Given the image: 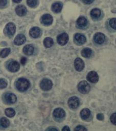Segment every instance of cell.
<instances>
[{
    "label": "cell",
    "instance_id": "6da1fadb",
    "mask_svg": "<svg viewBox=\"0 0 116 131\" xmlns=\"http://www.w3.org/2000/svg\"><path fill=\"white\" fill-rule=\"evenodd\" d=\"M30 86V83L29 81L25 78H20L18 79L16 83H15L17 89L20 92H24L28 90Z\"/></svg>",
    "mask_w": 116,
    "mask_h": 131
},
{
    "label": "cell",
    "instance_id": "7a4b0ae2",
    "mask_svg": "<svg viewBox=\"0 0 116 131\" xmlns=\"http://www.w3.org/2000/svg\"><path fill=\"white\" fill-rule=\"evenodd\" d=\"M91 89L90 86L86 81H82L79 83L78 90L80 93L82 94H87L90 92Z\"/></svg>",
    "mask_w": 116,
    "mask_h": 131
},
{
    "label": "cell",
    "instance_id": "3957f363",
    "mask_svg": "<svg viewBox=\"0 0 116 131\" xmlns=\"http://www.w3.org/2000/svg\"><path fill=\"white\" fill-rule=\"evenodd\" d=\"M53 87L52 81L48 79H43L40 82V87L42 90L48 91L51 90Z\"/></svg>",
    "mask_w": 116,
    "mask_h": 131
},
{
    "label": "cell",
    "instance_id": "277c9868",
    "mask_svg": "<svg viewBox=\"0 0 116 131\" xmlns=\"http://www.w3.org/2000/svg\"><path fill=\"white\" fill-rule=\"evenodd\" d=\"M5 32L7 35L13 36L16 31V26L13 23H9L6 25L5 27Z\"/></svg>",
    "mask_w": 116,
    "mask_h": 131
},
{
    "label": "cell",
    "instance_id": "5b68a950",
    "mask_svg": "<svg viewBox=\"0 0 116 131\" xmlns=\"http://www.w3.org/2000/svg\"><path fill=\"white\" fill-rule=\"evenodd\" d=\"M79 99L77 97H71L68 101V105L70 108L75 109L78 107L79 105Z\"/></svg>",
    "mask_w": 116,
    "mask_h": 131
},
{
    "label": "cell",
    "instance_id": "8992f818",
    "mask_svg": "<svg viewBox=\"0 0 116 131\" xmlns=\"http://www.w3.org/2000/svg\"><path fill=\"white\" fill-rule=\"evenodd\" d=\"M7 69L10 72H16L20 69V64H19L18 61L13 60L8 64Z\"/></svg>",
    "mask_w": 116,
    "mask_h": 131
},
{
    "label": "cell",
    "instance_id": "52a82bcc",
    "mask_svg": "<svg viewBox=\"0 0 116 131\" xmlns=\"http://www.w3.org/2000/svg\"><path fill=\"white\" fill-rule=\"evenodd\" d=\"M87 79L88 81H89L91 83H96L99 81L98 74L95 71H91L88 74L87 76Z\"/></svg>",
    "mask_w": 116,
    "mask_h": 131
},
{
    "label": "cell",
    "instance_id": "ba28073f",
    "mask_svg": "<svg viewBox=\"0 0 116 131\" xmlns=\"http://www.w3.org/2000/svg\"><path fill=\"white\" fill-rule=\"evenodd\" d=\"M68 41V36L66 33H62L58 35L57 37V42L61 46H64L66 44Z\"/></svg>",
    "mask_w": 116,
    "mask_h": 131
},
{
    "label": "cell",
    "instance_id": "9c48e42d",
    "mask_svg": "<svg viewBox=\"0 0 116 131\" xmlns=\"http://www.w3.org/2000/svg\"><path fill=\"white\" fill-rule=\"evenodd\" d=\"M105 35L102 33L98 32L96 33L94 36V40L96 43L101 45L104 43L105 41Z\"/></svg>",
    "mask_w": 116,
    "mask_h": 131
},
{
    "label": "cell",
    "instance_id": "30bf717a",
    "mask_svg": "<svg viewBox=\"0 0 116 131\" xmlns=\"http://www.w3.org/2000/svg\"><path fill=\"white\" fill-rule=\"evenodd\" d=\"M53 21V18L51 15L49 14H44L41 18V22L45 25H51Z\"/></svg>",
    "mask_w": 116,
    "mask_h": 131
},
{
    "label": "cell",
    "instance_id": "8fae6325",
    "mask_svg": "<svg viewBox=\"0 0 116 131\" xmlns=\"http://www.w3.org/2000/svg\"><path fill=\"white\" fill-rule=\"evenodd\" d=\"M74 65L75 69L77 71H81L84 68V63L82 59L77 58L75 60Z\"/></svg>",
    "mask_w": 116,
    "mask_h": 131
},
{
    "label": "cell",
    "instance_id": "7c38bea8",
    "mask_svg": "<svg viewBox=\"0 0 116 131\" xmlns=\"http://www.w3.org/2000/svg\"><path fill=\"white\" fill-rule=\"evenodd\" d=\"M53 114V116L55 118H63L65 116L66 113L63 109L58 107V108H56L54 110Z\"/></svg>",
    "mask_w": 116,
    "mask_h": 131
},
{
    "label": "cell",
    "instance_id": "4fadbf2b",
    "mask_svg": "<svg viewBox=\"0 0 116 131\" xmlns=\"http://www.w3.org/2000/svg\"><path fill=\"white\" fill-rule=\"evenodd\" d=\"M15 12L19 16H25L27 13V9L24 5H19L15 8Z\"/></svg>",
    "mask_w": 116,
    "mask_h": 131
},
{
    "label": "cell",
    "instance_id": "5bb4252c",
    "mask_svg": "<svg viewBox=\"0 0 116 131\" xmlns=\"http://www.w3.org/2000/svg\"><path fill=\"white\" fill-rule=\"evenodd\" d=\"M26 41V37L22 34H18V35L15 37L14 43L15 45L20 46L22 44H24Z\"/></svg>",
    "mask_w": 116,
    "mask_h": 131
},
{
    "label": "cell",
    "instance_id": "9a60e30c",
    "mask_svg": "<svg viewBox=\"0 0 116 131\" xmlns=\"http://www.w3.org/2000/svg\"><path fill=\"white\" fill-rule=\"evenodd\" d=\"M5 101L9 104H14L17 101V96L11 93H7L5 96Z\"/></svg>",
    "mask_w": 116,
    "mask_h": 131
},
{
    "label": "cell",
    "instance_id": "2e32d148",
    "mask_svg": "<svg viewBox=\"0 0 116 131\" xmlns=\"http://www.w3.org/2000/svg\"><path fill=\"white\" fill-rule=\"evenodd\" d=\"M75 40L79 45H83L86 42V37L83 34H76L74 36Z\"/></svg>",
    "mask_w": 116,
    "mask_h": 131
},
{
    "label": "cell",
    "instance_id": "e0dca14e",
    "mask_svg": "<svg viewBox=\"0 0 116 131\" xmlns=\"http://www.w3.org/2000/svg\"><path fill=\"white\" fill-rule=\"evenodd\" d=\"M30 35L33 38H36L40 36L41 34V30L38 27H33L30 30Z\"/></svg>",
    "mask_w": 116,
    "mask_h": 131
},
{
    "label": "cell",
    "instance_id": "ac0fdd59",
    "mask_svg": "<svg viewBox=\"0 0 116 131\" xmlns=\"http://www.w3.org/2000/svg\"><path fill=\"white\" fill-rule=\"evenodd\" d=\"M77 24L80 28H84V27H86L88 24L87 19L84 17L81 16L77 19Z\"/></svg>",
    "mask_w": 116,
    "mask_h": 131
},
{
    "label": "cell",
    "instance_id": "d6986e66",
    "mask_svg": "<svg viewBox=\"0 0 116 131\" xmlns=\"http://www.w3.org/2000/svg\"><path fill=\"white\" fill-rule=\"evenodd\" d=\"M62 8H63V4L59 2L54 3L52 5V10L56 13L60 12Z\"/></svg>",
    "mask_w": 116,
    "mask_h": 131
},
{
    "label": "cell",
    "instance_id": "ffe728a7",
    "mask_svg": "<svg viewBox=\"0 0 116 131\" xmlns=\"http://www.w3.org/2000/svg\"><path fill=\"white\" fill-rule=\"evenodd\" d=\"M23 52L27 56H31L34 52V47L32 45H26L23 48Z\"/></svg>",
    "mask_w": 116,
    "mask_h": 131
},
{
    "label": "cell",
    "instance_id": "44dd1931",
    "mask_svg": "<svg viewBox=\"0 0 116 131\" xmlns=\"http://www.w3.org/2000/svg\"><path fill=\"white\" fill-rule=\"evenodd\" d=\"M80 117L83 120H87L90 116V111L88 108H84L80 111Z\"/></svg>",
    "mask_w": 116,
    "mask_h": 131
},
{
    "label": "cell",
    "instance_id": "7402d4cb",
    "mask_svg": "<svg viewBox=\"0 0 116 131\" xmlns=\"http://www.w3.org/2000/svg\"><path fill=\"white\" fill-rule=\"evenodd\" d=\"M90 15L94 19L99 18L101 15V10L100 9L97 8L92 9L90 12Z\"/></svg>",
    "mask_w": 116,
    "mask_h": 131
},
{
    "label": "cell",
    "instance_id": "603a6c76",
    "mask_svg": "<svg viewBox=\"0 0 116 131\" xmlns=\"http://www.w3.org/2000/svg\"><path fill=\"white\" fill-rule=\"evenodd\" d=\"M92 54L91 49L89 48H85L81 51V55L84 58H89Z\"/></svg>",
    "mask_w": 116,
    "mask_h": 131
},
{
    "label": "cell",
    "instance_id": "cb8c5ba5",
    "mask_svg": "<svg viewBox=\"0 0 116 131\" xmlns=\"http://www.w3.org/2000/svg\"><path fill=\"white\" fill-rule=\"evenodd\" d=\"M43 44L44 46L46 48H50L54 44V41L53 39L51 37H46L44 39L43 41Z\"/></svg>",
    "mask_w": 116,
    "mask_h": 131
},
{
    "label": "cell",
    "instance_id": "d4e9b609",
    "mask_svg": "<svg viewBox=\"0 0 116 131\" xmlns=\"http://www.w3.org/2000/svg\"><path fill=\"white\" fill-rule=\"evenodd\" d=\"M9 121L6 117H2L0 118V126L3 128H7L9 126Z\"/></svg>",
    "mask_w": 116,
    "mask_h": 131
},
{
    "label": "cell",
    "instance_id": "484cf974",
    "mask_svg": "<svg viewBox=\"0 0 116 131\" xmlns=\"http://www.w3.org/2000/svg\"><path fill=\"white\" fill-rule=\"evenodd\" d=\"M10 53V48H6L5 49H3L0 52V57H1L2 58H5L7 57L8 56L9 54Z\"/></svg>",
    "mask_w": 116,
    "mask_h": 131
},
{
    "label": "cell",
    "instance_id": "4316f807",
    "mask_svg": "<svg viewBox=\"0 0 116 131\" xmlns=\"http://www.w3.org/2000/svg\"><path fill=\"white\" fill-rule=\"evenodd\" d=\"M5 114L8 117H13L15 116V111L13 108L9 107L5 110Z\"/></svg>",
    "mask_w": 116,
    "mask_h": 131
},
{
    "label": "cell",
    "instance_id": "83f0119b",
    "mask_svg": "<svg viewBox=\"0 0 116 131\" xmlns=\"http://www.w3.org/2000/svg\"><path fill=\"white\" fill-rule=\"evenodd\" d=\"M8 85V82L7 81L2 78H0V90L4 89L7 87Z\"/></svg>",
    "mask_w": 116,
    "mask_h": 131
},
{
    "label": "cell",
    "instance_id": "f1b7e54d",
    "mask_svg": "<svg viewBox=\"0 0 116 131\" xmlns=\"http://www.w3.org/2000/svg\"><path fill=\"white\" fill-rule=\"evenodd\" d=\"M38 0H27V4L30 7H35L38 5Z\"/></svg>",
    "mask_w": 116,
    "mask_h": 131
},
{
    "label": "cell",
    "instance_id": "f546056e",
    "mask_svg": "<svg viewBox=\"0 0 116 131\" xmlns=\"http://www.w3.org/2000/svg\"><path fill=\"white\" fill-rule=\"evenodd\" d=\"M109 24L110 26L112 28L115 30L116 29V21H115V18H113L110 19V20L109 21Z\"/></svg>",
    "mask_w": 116,
    "mask_h": 131
},
{
    "label": "cell",
    "instance_id": "4dcf8cb0",
    "mask_svg": "<svg viewBox=\"0 0 116 131\" xmlns=\"http://www.w3.org/2000/svg\"><path fill=\"white\" fill-rule=\"evenodd\" d=\"M110 120L112 124L114 125H116V113H113V114H112L110 117Z\"/></svg>",
    "mask_w": 116,
    "mask_h": 131
},
{
    "label": "cell",
    "instance_id": "1f68e13d",
    "mask_svg": "<svg viewBox=\"0 0 116 131\" xmlns=\"http://www.w3.org/2000/svg\"><path fill=\"white\" fill-rule=\"evenodd\" d=\"M74 130H75V131H77V130H79V131L87 130V129L86 128V127H84L83 126L79 125V126L76 127L74 129Z\"/></svg>",
    "mask_w": 116,
    "mask_h": 131
},
{
    "label": "cell",
    "instance_id": "d6a6232c",
    "mask_svg": "<svg viewBox=\"0 0 116 131\" xmlns=\"http://www.w3.org/2000/svg\"><path fill=\"white\" fill-rule=\"evenodd\" d=\"M96 118H97L98 120L102 121L104 119V115L102 113H99L97 115V116H96Z\"/></svg>",
    "mask_w": 116,
    "mask_h": 131
},
{
    "label": "cell",
    "instance_id": "836d02e7",
    "mask_svg": "<svg viewBox=\"0 0 116 131\" xmlns=\"http://www.w3.org/2000/svg\"><path fill=\"white\" fill-rule=\"evenodd\" d=\"M7 3V0H0V7H2L6 6Z\"/></svg>",
    "mask_w": 116,
    "mask_h": 131
},
{
    "label": "cell",
    "instance_id": "e575fe53",
    "mask_svg": "<svg viewBox=\"0 0 116 131\" xmlns=\"http://www.w3.org/2000/svg\"><path fill=\"white\" fill-rule=\"evenodd\" d=\"M26 61H27V59L25 57H22L20 59V63L22 65H24L26 63Z\"/></svg>",
    "mask_w": 116,
    "mask_h": 131
},
{
    "label": "cell",
    "instance_id": "d590c367",
    "mask_svg": "<svg viewBox=\"0 0 116 131\" xmlns=\"http://www.w3.org/2000/svg\"><path fill=\"white\" fill-rule=\"evenodd\" d=\"M94 0H82V1L87 5H89L94 2Z\"/></svg>",
    "mask_w": 116,
    "mask_h": 131
},
{
    "label": "cell",
    "instance_id": "8d00e7d4",
    "mask_svg": "<svg viewBox=\"0 0 116 131\" xmlns=\"http://www.w3.org/2000/svg\"><path fill=\"white\" fill-rule=\"evenodd\" d=\"M46 130H59V129L56 128V127H50L46 129Z\"/></svg>",
    "mask_w": 116,
    "mask_h": 131
},
{
    "label": "cell",
    "instance_id": "74e56055",
    "mask_svg": "<svg viewBox=\"0 0 116 131\" xmlns=\"http://www.w3.org/2000/svg\"><path fill=\"white\" fill-rule=\"evenodd\" d=\"M62 130L63 131H69L70 130V129H69V127L66 126L64 127V128L62 129Z\"/></svg>",
    "mask_w": 116,
    "mask_h": 131
},
{
    "label": "cell",
    "instance_id": "f35d334b",
    "mask_svg": "<svg viewBox=\"0 0 116 131\" xmlns=\"http://www.w3.org/2000/svg\"><path fill=\"white\" fill-rule=\"evenodd\" d=\"M12 1L14 2V3H19L21 2L22 0H12Z\"/></svg>",
    "mask_w": 116,
    "mask_h": 131
}]
</instances>
